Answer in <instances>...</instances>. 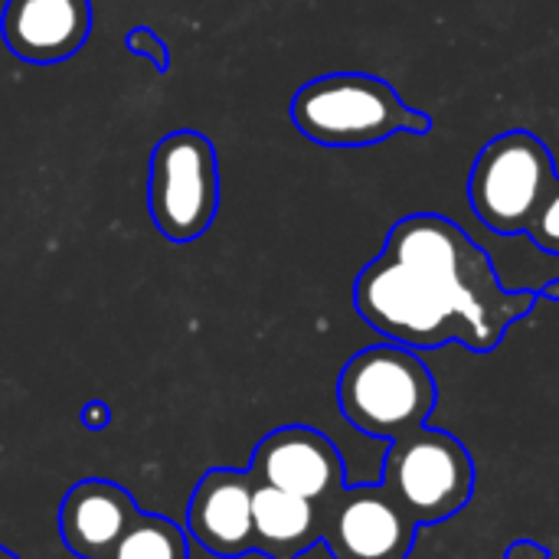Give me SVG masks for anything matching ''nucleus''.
<instances>
[{"instance_id": "obj_1", "label": "nucleus", "mask_w": 559, "mask_h": 559, "mask_svg": "<svg viewBox=\"0 0 559 559\" xmlns=\"http://www.w3.org/2000/svg\"><path fill=\"white\" fill-rule=\"evenodd\" d=\"M540 298L504 288L491 255L439 213L403 216L354 285L357 314L413 350L462 344L491 354Z\"/></svg>"}, {"instance_id": "obj_2", "label": "nucleus", "mask_w": 559, "mask_h": 559, "mask_svg": "<svg viewBox=\"0 0 559 559\" xmlns=\"http://www.w3.org/2000/svg\"><path fill=\"white\" fill-rule=\"evenodd\" d=\"M295 128L324 147H367L396 134H429L432 118L370 72H328L292 98Z\"/></svg>"}, {"instance_id": "obj_3", "label": "nucleus", "mask_w": 559, "mask_h": 559, "mask_svg": "<svg viewBox=\"0 0 559 559\" xmlns=\"http://www.w3.org/2000/svg\"><path fill=\"white\" fill-rule=\"evenodd\" d=\"M439 403L432 370L413 347L373 344L354 354L337 377V406L344 419L370 439H400L426 426Z\"/></svg>"}, {"instance_id": "obj_4", "label": "nucleus", "mask_w": 559, "mask_h": 559, "mask_svg": "<svg viewBox=\"0 0 559 559\" xmlns=\"http://www.w3.org/2000/svg\"><path fill=\"white\" fill-rule=\"evenodd\" d=\"M383 488L419 524H442L462 514L475 495L472 452L449 432L416 426L390 442Z\"/></svg>"}, {"instance_id": "obj_5", "label": "nucleus", "mask_w": 559, "mask_h": 559, "mask_svg": "<svg viewBox=\"0 0 559 559\" xmlns=\"http://www.w3.org/2000/svg\"><path fill=\"white\" fill-rule=\"evenodd\" d=\"M554 183L557 167L550 147L537 134L514 128L491 138L478 151L468 177V200L488 229L498 236H514L527 233Z\"/></svg>"}, {"instance_id": "obj_6", "label": "nucleus", "mask_w": 559, "mask_h": 559, "mask_svg": "<svg viewBox=\"0 0 559 559\" xmlns=\"http://www.w3.org/2000/svg\"><path fill=\"white\" fill-rule=\"evenodd\" d=\"M147 210L170 242L200 239L219 210L216 144L190 128L170 131L151 151Z\"/></svg>"}, {"instance_id": "obj_7", "label": "nucleus", "mask_w": 559, "mask_h": 559, "mask_svg": "<svg viewBox=\"0 0 559 559\" xmlns=\"http://www.w3.org/2000/svg\"><path fill=\"white\" fill-rule=\"evenodd\" d=\"M416 531L383 485H344L321 508V544L334 559H409Z\"/></svg>"}, {"instance_id": "obj_8", "label": "nucleus", "mask_w": 559, "mask_h": 559, "mask_svg": "<svg viewBox=\"0 0 559 559\" xmlns=\"http://www.w3.org/2000/svg\"><path fill=\"white\" fill-rule=\"evenodd\" d=\"M249 475L259 485L292 491L318 508H324L347 485L337 445L311 426H282L269 432L252 452Z\"/></svg>"}, {"instance_id": "obj_9", "label": "nucleus", "mask_w": 559, "mask_h": 559, "mask_svg": "<svg viewBox=\"0 0 559 559\" xmlns=\"http://www.w3.org/2000/svg\"><path fill=\"white\" fill-rule=\"evenodd\" d=\"M0 33L23 62H66L92 33V0H7Z\"/></svg>"}, {"instance_id": "obj_10", "label": "nucleus", "mask_w": 559, "mask_h": 559, "mask_svg": "<svg viewBox=\"0 0 559 559\" xmlns=\"http://www.w3.org/2000/svg\"><path fill=\"white\" fill-rule=\"evenodd\" d=\"M252 495H255V478L249 472H233V468L206 472L187 511V524L197 544L223 559L252 554L255 550Z\"/></svg>"}, {"instance_id": "obj_11", "label": "nucleus", "mask_w": 559, "mask_h": 559, "mask_svg": "<svg viewBox=\"0 0 559 559\" xmlns=\"http://www.w3.org/2000/svg\"><path fill=\"white\" fill-rule=\"evenodd\" d=\"M141 514L138 501L115 481L85 478L69 488L59 508V534L79 559H108Z\"/></svg>"}, {"instance_id": "obj_12", "label": "nucleus", "mask_w": 559, "mask_h": 559, "mask_svg": "<svg viewBox=\"0 0 559 559\" xmlns=\"http://www.w3.org/2000/svg\"><path fill=\"white\" fill-rule=\"evenodd\" d=\"M252 540L269 559H298L321 544V508L308 498L255 481Z\"/></svg>"}, {"instance_id": "obj_13", "label": "nucleus", "mask_w": 559, "mask_h": 559, "mask_svg": "<svg viewBox=\"0 0 559 559\" xmlns=\"http://www.w3.org/2000/svg\"><path fill=\"white\" fill-rule=\"evenodd\" d=\"M108 559H190V547L180 524L138 514Z\"/></svg>"}, {"instance_id": "obj_14", "label": "nucleus", "mask_w": 559, "mask_h": 559, "mask_svg": "<svg viewBox=\"0 0 559 559\" xmlns=\"http://www.w3.org/2000/svg\"><path fill=\"white\" fill-rule=\"evenodd\" d=\"M527 236H531V242L540 246L544 252L559 255V177L557 183H554V190H550V197H547V203H544L540 213L531 219Z\"/></svg>"}, {"instance_id": "obj_15", "label": "nucleus", "mask_w": 559, "mask_h": 559, "mask_svg": "<svg viewBox=\"0 0 559 559\" xmlns=\"http://www.w3.org/2000/svg\"><path fill=\"white\" fill-rule=\"evenodd\" d=\"M124 46H128L131 52H138V56L151 59L160 72H167V69H170V49H167V43H164L154 29H147V26H134V29L124 36Z\"/></svg>"}, {"instance_id": "obj_16", "label": "nucleus", "mask_w": 559, "mask_h": 559, "mask_svg": "<svg viewBox=\"0 0 559 559\" xmlns=\"http://www.w3.org/2000/svg\"><path fill=\"white\" fill-rule=\"evenodd\" d=\"M504 559H550V550L537 540H514Z\"/></svg>"}, {"instance_id": "obj_17", "label": "nucleus", "mask_w": 559, "mask_h": 559, "mask_svg": "<svg viewBox=\"0 0 559 559\" xmlns=\"http://www.w3.org/2000/svg\"><path fill=\"white\" fill-rule=\"evenodd\" d=\"M111 423V409L105 406V403H88L85 409H82V426H88V429H105Z\"/></svg>"}, {"instance_id": "obj_18", "label": "nucleus", "mask_w": 559, "mask_h": 559, "mask_svg": "<svg viewBox=\"0 0 559 559\" xmlns=\"http://www.w3.org/2000/svg\"><path fill=\"white\" fill-rule=\"evenodd\" d=\"M0 559H20V557H13V554H10L7 547H0Z\"/></svg>"}]
</instances>
